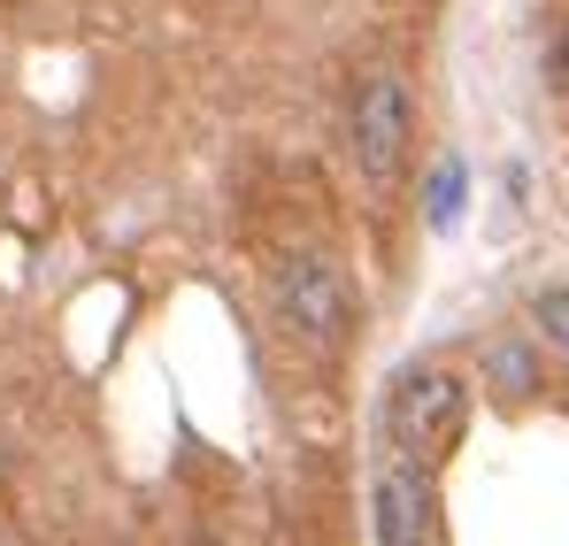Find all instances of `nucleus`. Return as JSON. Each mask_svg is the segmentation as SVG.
<instances>
[{
    "instance_id": "obj_1",
    "label": "nucleus",
    "mask_w": 569,
    "mask_h": 546,
    "mask_svg": "<svg viewBox=\"0 0 569 546\" xmlns=\"http://www.w3.org/2000/svg\"><path fill=\"white\" fill-rule=\"evenodd\" d=\"M462 424H470V377L447 363H408L392 377V408H385V431H392V455L439 461L462 447Z\"/></svg>"
},
{
    "instance_id": "obj_5",
    "label": "nucleus",
    "mask_w": 569,
    "mask_h": 546,
    "mask_svg": "<svg viewBox=\"0 0 569 546\" xmlns=\"http://www.w3.org/2000/svg\"><path fill=\"white\" fill-rule=\"evenodd\" d=\"M485 377H492L500 400H531V393H539V363H531L523 339H492V347H485Z\"/></svg>"
},
{
    "instance_id": "obj_7",
    "label": "nucleus",
    "mask_w": 569,
    "mask_h": 546,
    "mask_svg": "<svg viewBox=\"0 0 569 546\" xmlns=\"http://www.w3.org/2000/svg\"><path fill=\"white\" fill-rule=\"evenodd\" d=\"M531 324L547 331V347H562V355H569V285H547V292L531 300Z\"/></svg>"
},
{
    "instance_id": "obj_3",
    "label": "nucleus",
    "mask_w": 569,
    "mask_h": 546,
    "mask_svg": "<svg viewBox=\"0 0 569 546\" xmlns=\"http://www.w3.org/2000/svg\"><path fill=\"white\" fill-rule=\"evenodd\" d=\"M278 316L308 347H347L355 331V285L331 255H284L278 262Z\"/></svg>"
},
{
    "instance_id": "obj_6",
    "label": "nucleus",
    "mask_w": 569,
    "mask_h": 546,
    "mask_svg": "<svg viewBox=\"0 0 569 546\" xmlns=\"http://www.w3.org/2000/svg\"><path fill=\"white\" fill-rule=\"evenodd\" d=\"M462 200H470V170H462V162H439V170H431V192H423L431 231H455V224H462Z\"/></svg>"
},
{
    "instance_id": "obj_2",
    "label": "nucleus",
    "mask_w": 569,
    "mask_h": 546,
    "mask_svg": "<svg viewBox=\"0 0 569 546\" xmlns=\"http://www.w3.org/2000/svg\"><path fill=\"white\" fill-rule=\"evenodd\" d=\"M347 139H355V162L370 185H392L408 170V147H416V92L400 70H362L355 108H347Z\"/></svg>"
},
{
    "instance_id": "obj_8",
    "label": "nucleus",
    "mask_w": 569,
    "mask_h": 546,
    "mask_svg": "<svg viewBox=\"0 0 569 546\" xmlns=\"http://www.w3.org/2000/svg\"><path fill=\"white\" fill-rule=\"evenodd\" d=\"M555 86H569V16L555 23Z\"/></svg>"
},
{
    "instance_id": "obj_4",
    "label": "nucleus",
    "mask_w": 569,
    "mask_h": 546,
    "mask_svg": "<svg viewBox=\"0 0 569 546\" xmlns=\"http://www.w3.org/2000/svg\"><path fill=\"white\" fill-rule=\"evenodd\" d=\"M370 524L378 546H439V485H431V461L392 455L370 485Z\"/></svg>"
}]
</instances>
